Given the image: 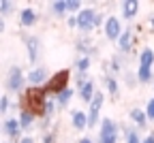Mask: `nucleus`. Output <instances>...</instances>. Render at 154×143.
Returning a JSON list of instances; mask_svg holds the SVG:
<instances>
[{
  "label": "nucleus",
  "instance_id": "nucleus-12",
  "mask_svg": "<svg viewBox=\"0 0 154 143\" xmlns=\"http://www.w3.org/2000/svg\"><path fill=\"white\" fill-rule=\"evenodd\" d=\"M71 124L75 130H86L88 128V115L82 109H73L71 111Z\"/></svg>",
  "mask_w": 154,
  "mask_h": 143
},
{
  "label": "nucleus",
  "instance_id": "nucleus-30",
  "mask_svg": "<svg viewBox=\"0 0 154 143\" xmlns=\"http://www.w3.org/2000/svg\"><path fill=\"white\" fill-rule=\"evenodd\" d=\"M124 84L128 88H135L137 86V75H133V73H124Z\"/></svg>",
  "mask_w": 154,
  "mask_h": 143
},
{
  "label": "nucleus",
  "instance_id": "nucleus-7",
  "mask_svg": "<svg viewBox=\"0 0 154 143\" xmlns=\"http://www.w3.org/2000/svg\"><path fill=\"white\" fill-rule=\"evenodd\" d=\"M103 32H105V36H107L109 41H118L120 34H122V22H120V17H116V15L105 17Z\"/></svg>",
  "mask_w": 154,
  "mask_h": 143
},
{
  "label": "nucleus",
  "instance_id": "nucleus-36",
  "mask_svg": "<svg viewBox=\"0 0 154 143\" xmlns=\"http://www.w3.org/2000/svg\"><path fill=\"white\" fill-rule=\"evenodd\" d=\"M141 143H154V130H152L148 137H143V139H141Z\"/></svg>",
  "mask_w": 154,
  "mask_h": 143
},
{
  "label": "nucleus",
  "instance_id": "nucleus-39",
  "mask_svg": "<svg viewBox=\"0 0 154 143\" xmlns=\"http://www.w3.org/2000/svg\"><path fill=\"white\" fill-rule=\"evenodd\" d=\"M0 32H5V17H0Z\"/></svg>",
  "mask_w": 154,
  "mask_h": 143
},
{
  "label": "nucleus",
  "instance_id": "nucleus-15",
  "mask_svg": "<svg viewBox=\"0 0 154 143\" xmlns=\"http://www.w3.org/2000/svg\"><path fill=\"white\" fill-rule=\"evenodd\" d=\"M73 96H75V90H73L71 86H69V88H64L62 92H58V94L54 96V98H56V105H58V109H66Z\"/></svg>",
  "mask_w": 154,
  "mask_h": 143
},
{
  "label": "nucleus",
  "instance_id": "nucleus-23",
  "mask_svg": "<svg viewBox=\"0 0 154 143\" xmlns=\"http://www.w3.org/2000/svg\"><path fill=\"white\" fill-rule=\"evenodd\" d=\"M56 109H58V105H56V98L47 96V100H45V105H43V111H41V117H54Z\"/></svg>",
  "mask_w": 154,
  "mask_h": 143
},
{
  "label": "nucleus",
  "instance_id": "nucleus-16",
  "mask_svg": "<svg viewBox=\"0 0 154 143\" xmlns=\"http://www.w3.org/2000/svg\"><path fill=\"white\" fill-rule=\"evenodd\" d=\"M17 122H19V128H22V132H24V130H30V128L34 126V122H36V115H34L32 111H26V109H22V111H19V117H17Z\"/></svg>",
  "mask_w": 154,
  "mask_h": 143
},
{
  "label": "nucleus",
  "instance_id": "nucleus-2",
  "mask_svg": "<svg viewBox=\"0 0 154 143\" xmlns=\"http://www.w3.org/2000/svg\"><path fill=\"white\" fill-rule=\"evenodd\" d=\"M69 79H71V71H69V68H62V71H58L56 75H51V77L47 79V84L43 86L45 94L54 98L58 92H62L64 88H69Z\"/></svg>",
  "mask_w": 154,
  "mask_h": 143
},
{
  "label": "nucleus",
  "instance_id": "nucleus-33",
  "mask_svg": "<svg viewBox=\"0 0 154 143\" xmlns=\"http://www.w3.org/2000/svg\"><path fill=\"white\" fill-rule=\"evenodd\" d=\"M103 24H105V15L96 11V15H94V28H101Z\"/></svg>",
  "mask_w": 154,
  "mask_h": 143
},
{
  "label": "nucleus",
  "instance_id": "nucleus-32",
  "mask_svg": "<svg viewBox=\"0 0 154 143\" xmlns=\"http://www.w3.org/2000/svg\"><path fill=\"white\" fill-rule=\"evenodd\" d=\"M43 143H56V130L43 132Z\"/></svg>",
  "mask_w": 154,
  "mask_h": 143
},
{
  "label": "nucleus",
  "instance_id": "nucleus-1",
  "mask_svg": "<svg viewBox=\"0 0 154 143\" xmlns=\"http://www.w3.org/2000/svg\"><path fill=\"white\" fill-rule=\"evenodd\" d=\"M5 88L13 94H24L26 90V73L19 64H13L9 66L7 71V77H5Z\"/></svg>",
  "mask_w": 154,
  "mask_h": 143
},
{
  "label": "nucleus",
  "instance_id": "nucleus-5",
  "mask_svg": "<svg viewBox=\"0 0 154 143\" xmlns=\"http://www.w3.org/2000/svg\"><path fill=\"white\" fill-rule=\"evenodd\" d=\"M94 15H96V9H82L77 13V28L84 36H88V32L94 30Z\"/></svg>",
  "mask_w": 154,
  "mask_h": 143
},
{
  "label": "nucleus",
  "instance_id": "nucleus-20",
  "mask_svg": "<svg viewBox=\"0 0 154 143\" xmlns=\"http://www.w3.org/2000/svg\"><path fill=\"white\" fill-rule=\"evenodd\" d=\"M49 13L54 17H64L66 15V0H54V2H49Z\"/></svg>",
  "mask_w": 154,
  "mask_h": 143
},
{
  "label": "nucleus",
  "instance_id": "nucleus-21",
  "mask_svg": "<svg viewBox=\"0 0 154 143\" xmlns=\"http://www.w3.org/2000/svg\"><path fill=\"white\" fill-rule=\"evenodd\" d=\"M135 75H137V84H152L154 81V73L148 66H139Z\"/></svg>",
  "mask_w": 154,
  "mask_h": 143
},
{
  "label": "nucleus",
  "instance_id": "nucleus-10",
  "mask_svg": "<svg viewBox=\"0 0 154 143\" xmlns=\"http://www.w3.org/2000/svg\"><path fill=\"white\" fill-rule=\"evenodd\" d=\"M75 49L79 51V56H88L90 60L96 56V51H99V49L92 45V38H90V36H82V38H77V41H75Z\"/></svg>",
  "mask_w": 154,
  "mask_h": 143
},
{
  "label": "nucleus",
  "instance_id": "nucleus-6",
  "mask_svg": "<svg viewBox=\"0 0 154 143\" xmlns=\"http://www.w3.org/2000/svg\"><path fill=\"white\" fill-rule=\"evenodd\" d=\"M47 79H49L47 68L38 64V66H32V68L28 71V75H26V84H28L30 88H43V86L47 84Z\"/></svg>",
  "mask_w": 154,
  "mask_h": 143
},
{
  "label": "nucleus",
  "instance_id": "nucleus-8",
  "mask_svg": "<svg viewBox=\"0 0 154 143\" xmlns=\"http://www.w3.org/2000/svg\"><path fill=\"white\" fill-rule=\"evenodd\" d=\"M0 130H2L13 143H17L19 139H22V128H19V122L17 117H7L2 124H0Z\"/></svg>",
  "mask_w": 154,
  "mask_h": 143
},
{
  "label": "nucleus",
  "instance_id": "nucleus-37",
  "mask_svg": "<svg viewBox=\"0 0 154 143\" xmlns=\"http://www.w3.org/2000/svg\"><path fill=\"white\" fill-rule=\"evenodd\" d=\"M17 143H34V139H32V137H28V135H26V137H22V139H19V141H17Z\"/></svg>",
  "mask_w": 154,
  "mask_h": 143
},
{
  "label": "nucleus",
  "instance_id": "nucleus-14",
  "mask_svg": "<svg viewBox=\"0 0 154 143\" xmlns=\"http://www.w3.org/2000/svg\"><path fill=\"white\" fill-rule=\"evenodd\" d=\"M94 94H96V88H94V81L92 79H88L82 88H77V96H79L84 103H88V105H90V100L94 98Z\"/></svg>",
  "mask_w": 154,
  "mask_h": 143
},
{
  "label": "nucleus",
  "instance_id": "nucleus-34",
  "mask_svg": "<svg viewBox=\"0 0 154 143\" xmlns=\"http://www.w3.org/2000/svg\"><path fill=\"white\" fill-rule=\"evenodd\" d=\"M66 26H69V28H77V17H75V15H69V17H66Z\"/></svg>",
  "mask_w": 154,
  "mask_h": 143
},
{
  "label": "nucleus",
  "instance_id": "nucleus-19",
  "mask_svg": "<svg viewBox=\"0 0 154 143\" xmlns=\"http://www.w3.org/2000/svg\"><path fill=\"white\" fill-rule=\"evenodd\" d=\"M103 84H105L107 92L111 94V98H118L120 86H118V81H116V77H113V75H105V77H103Z\"/></svg>",
  "mask_w": 154,
  "mask_h": 143
},
{
  "label": "nucleus",
  "instance_id": "nucleus-27",
  "mask_svg": "<svg viewBox=\"0 0 154 143\" xmlns=\"http://www.w3.org/2000/svg\"><path fill=\"white\" fill-rule=\"evenodd\" d=\"M79 11H82V2H79V0H66V13L77 15Z\"/></svg>",
  "mask_w": 154,
  "mask_h": 143
},
{
  "label": "nucleus",
  "instance_id": "nucleus-35",
  "mask_svg": "<svg viewBox=\"0 0 154 143\" xmlns=\"http://www.w3.org/2000/svg\"><path fill=\"white\" fill-rule=\"evenodd\" d=\"M146 26H148V30H150V32H154V13L148 17V24H146Z\"/></svg>",
  "mask_w": 154,
  "mask_h": 143
},
{
  "label": "nucleus",
  "instance_id": "nucleus-28",
  "mask_svg": "<svg viewBox=\"0 0 154 143\" xmlns=\"http://www.w3.org/2000/svg\"><path fill=\"white\" fill-rule=\"evenodd\" d=\"M9 109H11V98L7 94H2V96H0V115H5Z\"/></svg>",
  "mask_w": 154,
  "mask_h": 143
},
{
  "label": "nucleus",
  "instance_id": "nucleus-22",
  "mask_svg": "<svg viewBox=\"0 0 154 143\" xmlns=\"http://www.w3.org/2000/svg\"><path fill=\"white\" fill-rule=\"evenodd\" d=\"M139 66H148V68L154 66V51L150 47L141 49V53H139Z\"/></svg>",
  "mask_w": 154,
  "mask_h": 143
},
{
  "label": "nucleus",
  "instance_id": "nucleus-24",
  "mask_svg": "<svg viewBox=\"0 0 154 143\" xmlns=\"http://www.w3.org/2000/svg\"><path fill=\"white\" fill-rule=\"evenodd\" d=\"M86 115H88V128H94L96 124H101V120H99L101 109H96V107H88Z\"/></svg>",
  "mask_w": 154,
  "mask_h": 143
},
{
  "label": "nucleus",
  "instance_id": "nucleus-40",
  "mask_svg": "<svg viewBox=\"0 0 154 143\" xmlns=\"http://www.w3.org/2000/svg\"><path fill=\"white\" fill-rule=\"evenodd\" d=\"M11 143H13V141H11Z\"/></svg>",
  "mask_w": 154,
  "mask_h": 143
},
{
  "label": "nucleus",
  "instance_id": "nucleus-18",
  "mask_svg": "<svg viewBox=\"0 0 154 143\" xmlns=\"http://www.w3.org/2000/svg\"><path fill=\"white\" fill-rule=\"evenodd\" d=\"M120 128H122V135H124L126 143H141V135H139V130H137V128L126 126V124H122Z\"/></svg>",
  "mask_w": 154,
  "mask_h": 143
},
{
  "label": "nucleus",
  "instance_id": "nucleus-31",
  "mask_svg": "<svg viewBox=\"0 0 154 143\" xmlns=\"http://www.w3.org/2000/svg\"><path fill=\"white\" fill-rule=\"evenodd\" d=\"M88 79H90V77H88V73H77V75H75V84H77V88H82Z\"/></svg>",
  "mask_w": 154,
  "mask_h": 143
},
{
  "label": "nucleus",
  "instance_id": "nucleus-13",
  "mask_svg": "<svg viewBox=\"0 0 154 143\" xmlns=\"http://www.w3.org/2000/svg\"><path fill=\"white\" fill-rule=\"evenodd\" d=\"M128 117L135 122V126H137V130H139V132H141L143 128H148V117H146V111H143V109L133 107V109L128 111Z\"/></svg>",
  "mask_w": 154,
  "mask_h": 143
},
{
  "label": "nucleus",
  "instance_id": "nucleus-25",
  "mask_svg": "<svg viewBox=\"0 0 154 143\" xmlns=\"http://www.w3.org/2000/svg\"><path fill=\"white\" fill-rule=\"evenodd\" d=\"M90 64H92V60H90L88 56H79V58L75 60V68H77V73H88Z\"/></svg>",
  "mask_w": 154,
  "mask_h": 143
},
{
  "label": "nucleus",
  "instance_id": "nucleus-26",
  "mask_svg": "<svg viewBox=\"0 0 154 143\" xmlns=\"http://www.w3.org/2000/svg\"><path fill=\"white\" fill-rule=\"evenodd\" d=\"M15 11V2L11 0H0V17H7Z\"/></svg>",
  "mask_w": 154,
  "mask_h": 143
},
{
  "label": "nucleus",
  "instance_id": "nucleus-17",
  "mask_svg": "<svg viewBox=\"0 0 154 143\" xmlns=\"http://www.w3.org/2000/svg\"><path fill=\"white\" fill-rule=\"evenodd\" d=\"M139 13V0H124L122 2V17L124 19H133Z\"/></svg>",
  "mask_w": 154,
  "mask_h": 143
},
{
  "label": "nucleus",
  "instance_id": "nucleus-38",
  "mask_svg": "<svg viewBox=\"0 0 154 143\" xmlns=\"http://www.w3.org/2000/svg\"><path fill=\"white\" fill-rule=\"evenodd\" d=\"M79 143H94V141H92L90 137H82V139H79Z\"/></svg>",
  "mask_w": 154,
  "mask_h": 143
},
{
  "label": "nucleus",
  "instance_id": "nucleus-4",
  "mask_svg": "<svg viewBox=\"0 0 154 143\" xmlns=\"http://www.w3.org/2000/svg\"><path fill=\"white\" fill-rule=\"evenodd\" d=\"M24 43H26V51H28V62H30L32 66H38V60H41V49H43L41 38L34 36V34H30V36L24 34Z\"/></svg>",
  "mask_w": 154,
  "mask_h": 143
},
{
  "label": "nucleus",
  "instance_id": "nucleus-9",
  "mask_svg": "<svg viewBox=\"0 0 154 143\" xmlns=\"http://www.w3.org/2000/svg\"><path fill=\"white\" fill-rule=\"evenodd\" d=\"M116 43H118V53H122V56H128V53L133 51V47H135V36H133V30H131V28L122 30L120 38L116 41Z\"/></svg>",
  "mask_w": 154,
  "mask_h": 143
},
{
  "label": "nucleus",
  "instance_id": "nucleus-11",
  "mask_svg": "<svg viewBox=\"0 0 154 143\" xmlns=\"http://www.w3.org/2000/svg\"><path fill=\"white\" fill-rule=\"evenodd\" d=\"M36 22H38V13L32 7H26V9L19 11V26L22 28H32Z\"/></svg>",
  "mask_w": 154,
  "mask_h": 143
},
{
  "label": "nucleus",
  "instance_id": "nucleus-29",
  "mask_svg": "<svg viewBox=\"0 0 154 143\" xmlns=\"http://www.w3.org/2000/svg\"><path fill=\"white\" fill-rule=\"evenodd\" d=\"M146 117H148V122H154V98H150L148 100V105H146Z\"/></svg>",
  "mask_w": 154,
  "mask_h": 143
},
{
  "label": "nucleus",
  "instance_id": "nucleus-3",
  "mask_svg": "<svg viewBox=\"0 0 154 143\" xmlns=\"http://www.w3.org/2000/svg\"><path fill=\"white\" fill-rule=\"evenodd\" d=\"M118 135H120V126L111 117H103L99 128V143H118Z\"/></svg>",
  "mask_w": 154,
  "mask_h": 143
}]
</instances>
